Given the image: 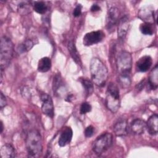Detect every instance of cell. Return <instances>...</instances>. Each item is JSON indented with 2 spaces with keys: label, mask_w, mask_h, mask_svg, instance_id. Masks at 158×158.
<instances>
[{
  "label": "cell",
  "mask_w": 158,
  "mask_h": 158,
  "mask_svg": "<svg viewBox=\"0 0 158 158\" xmlns=\"http://www.w3.org/2000/svg\"><path fill=\"white\" fill-rule=\"evenodd\" d=\"M90 73L93 83L99 86L105 85L108 78L107 69L99 59L94 57L91 59Z\"/></svg>",
  "instance_id": "cell-1"
},
{
  "label": "cell",
  "mask_w": 158,
  "mask_h": 158,
  "mask_svg": "<svg viewBox=\"0 0 158 158\" xmlns=\"http://www.w3.org/2000/svg\"><path fill=\"white\" fill-rule=\"evenodd\" d=\"M25 144L29 157H38L42 153L43 146L41 136L36 130L28 132L25 138Z\"/></svg>",
  "instance_id": "cell-2"
},
{
  "label": "cell",
  "mask_w": 158,
  "mask_h": 158,
  "mask_svg": "<svg viewBox=\"0 0 158 158\" xmlns=\"http://www.w3.org/2000/svg\"><path fill=\"white\" fill-rule=\"evenodd\" d=\"M13 52L14 45L10 39L5 36L1 37L0 48V65L1 72L9 65L13 56Z\"/></svg>",
  "instance_id": "cell-3"
},
{
  "label": "cell",
  "mask_w": 158,
  "mask_h": 158,
  "mask_svg": "<svg viewBox=\"0 0 158 158\" xmlns=\"http://www.w3.org/2000/svg\"><path fill=\"white\" fill-rule=\"evenodd\" d=\"M106 104L109 110L113 113L118 111L120 107V94L117 86L114 83H109L106 91Z\"/></svg>",
  "instance_id": "cell-4"
},
{
  "label": "cell",
  "mask_w": 158,
  "mask_h": 158,
  "mask_svg": "<svg viewBox=\"0 0 158 158\" xmlns=\"http://www.w3.org/2000/svg\"><path fill=\"white\" fill-rule=\"evenodd\" d=\"M117 69L119 74H130L132 67V57L127 51H122L116 59Z\"/></svg>",
  "instance_id": "cell-5"
},
{
  "label": "cell",
  "mask_w": 158,
  "mask_h": 158,
  "mask_svg": "<svg viewBox=\"0 0 158 158\" xmlns=\"http://www.w3.org/2000/svg\"><path fill=\"white\" fill-rule=\"evenodd\" d=\"M112 135L110 133H105L98 136L94 142L93 150L98 155H101L107 150L112 143Z\"/></svg>",
  "instance_id": "cell-6"
},
{
  "label": "cell",
  "mask_w": 158,
  "mask_h": 158,
  "mask_svg": "<svg viewBox=\"0 0 158 158\" xmlns=\"http://www.w3.org/2000/svg\"><path fill=\"white\" fill-rule=\"evenodd\" d=\"M153 7L146 6L142 7L138 13V17L144 23L153 24L156 20Z\"/></svg>",
  "instance_id": "cell-7"
},
{
  "label": "cell",
  "mask_w": 158,
  "mask_h": 158,
  "mask_svg": "<svg viewBox=\"0 0 158 158\" xmlns=\"http://www.w3.org/2000/svg\"><path fill=\"white\" fill-rule=\"evenodd\" d=\"M41 101L42 102L41 110L46 115L52 118L54 116V105L51 97L46 94L43 93L41 94Z\"/></svg>",
  "instance_id": "cell-8"
},
{
  "label": "cell",
  "mask_w": 158,
  "mask_h": 158,
  "mask_svg": "<svg viewBox=\"0 0 158 158\" xmlns=\"http://www.w3.org/2000/svg\"><path fill=\"white\" fill-rule=\"evenodd\" d=\"M104 37V33L101 31H94L87 33L83 37V43L85 46H91L101 41Z\"/></svg>",
  "instance_id": "cell-9"
},
{
  "label": "cell",
  "mask_w": 158,
  "mask_h": 158,
  "mask_svg": "<svg viewBox=\"0 0 158 158\" xmlns=\"http://www.w3.org/2000/svg\"><path fill=\"white\" fill-rule=\"evenodd\" d=\"M119 10L115 7H110L107 12L106 27L108 31L114 30V28L118 22Z\"/></svg>",
  "instance_id": "cell-10"
},
{
  "label": "cell",
  "mask_w": 158,
  "mask_h": 158,
  "mask_svg": "<svg viewBox=\"0 0 158 158\" xmlns=\"http://www.w3.org/2000/svg\"><path fill=\"white\" fill-rule=\"evenodd\" d=\"M118 23V38L120 40H123L126 36L129 27V21L128 16L124 15L122 17H121Z\"/></svg>",
  "instance_id": "cell-11"
},
{
  "label": "cell",
  "mask_w": 158,
  "mask_h": 158,
  "mask_svg": "<svg viewBox=\"0 0 158 158\" xmlns=\"http://www.w3.org/2000/svg\"><path fill=\"white\" fill-rule=\"evenodd\" d=\"M73 136V131L72 128L69 127H66L64 128L60 133V137L59 138L58 144L60 146L64 147L67 144H69L72 140Z\"/></svg>",
  "instance_id": "cell-12"
},
{
  "label": "cell",
  "mask_w": 158,
  "mask_h": 158,
  "mask_svg": "<svg viewBox=\"0 0 158 158\" xmlns=\"http://www.w3.org/2000/svg\"><path fill=\"white\" fill-rule=\"evenodd\" d=\"M146 128V123L140 118H136L133 120L130 125V130L135 135L143 134Z\"/></svg>",
  "instance_id": "cell-13"
},
{
  "label": "cell",
  "mask_w": 158,
  "mask_h": 158,
  "mask_svg": "<svg viewBox=\"0 0 158 158\" xmlns=\"http://www.w3.org/2000/svg\"><path fill=\"white\" fill-rule=\"evenodd\" d=\"M152 64V58L149 56H144L141 57L136 62V69L138 71L141 72H147Z\"/></svg>",
  "instance_id": "cell-14"
},
{
  "label": "cell",
  "mask_w": 158,
  "mask_h": 158,
  "mask_svg": "<svg viewBox=\"0 0 158 158\" xmlns=\"http://www.w3.org/2000/svg\"><path fill=\"white\" fill-rule=\"evenodd\" d=\"M114 131L117 136H123L128 133V123L125 119L119 120L114 127Z\"/></svg>",
  "instance_id": "cell-15"
},
{
  "label": "cell",
  "mask_w": 158,
  "mask_h": 158,
  "mask_svg": "<svg viewBox=\"0 0 158 158\" xmlns=\"http://www.w3.org/2000/svg\"><path fill=\"white\" fill-rule=\"evenodd\" d=\"M158 116L157 114L152 115L146 122V128L149 133L151 135H156L158 130Z\"/></svg>",
  "instance_id": "cell-16"
},
{
  "label": "cell",
  "mask_w": 158,
  "mask_h": 158,
  "mask_svg": "<svg viewBox=\"0 0 158 158\" xmlns=\"http://www.w3.org/2000/svg\"><path fill=\"white\" fill-rule=\"evenodd\" d=\"M149 86L151 89H156L157 88L158 85V67L157 65L151 70L149 79H148Z\"/></svg>",
  "instance_id": "cell-17"
},
{
  "label": "cell",
  "mask_w": 158,
  "mask_h": 158,
  "mask_svg": "<svg viewBox=\"0 0 158 158\" xmlns=\"http://www.w3.org/2000/svg\"><path fill=\"white\" fill-rule=\"evenodd\" d=\"M1 156L2 158L15 157L16 152L11 144H5L1 148Z\"/></svg>",
  "instance_id": "cell-18"
},
{
  "label": "cell",
  "mask_w": 158,
  "mask_h": 158,
  "mask_svg": "<svg viewBox=\"0 0 158 158\" xmlns=\"http://www.w3.org/2000/svg\"><path fill=\"white\" fill-rule=\"evenodd\" d=\"M51 67V61L50 58L44 57L41 58L38 64V70L40 72H46L50 70Z\"/></svg>",
  "instance_id": "cell-19"
},
{
  "label": "cell",
  "mask_w": 158,
  "mask_h": 158,
  "mask_svg": "<svg viewBox=\"0 0 158 158\" xmlns=\"http://www.w3.org/2000/svg\"><path fill=\"white\" fill-rule=\"evenodd\" d=\"M67 48H68V50H69L73 60L77 64H80V55H79V53H78L73 42L71 41H69L67 44Z\"/></svg>",
  "instance_id": "cell-20"
},
{
  "label": "cell",
  "mask_w": 158,
  "mask_h": 158,
  "mask_svg": "<svg viewBox=\"0 0 158 158\" xmlns=\"http://www.w3.org/2000/svg\"><path fill=\"white\" fill-rule=\"evenodd\" d=\"M17 10L21 15H27L31 12V5L29 1H21L17 6Z\"/></svg>",
  "instance_id": "cell-21"
},
{
  "label": "cell",
  "mask_w": 158,
  "mask_h": 158,
  "mask_svg": "<svg viewBox=\"0 0 158 158\" xmlns=\"http://www.w3.org/2000/svg\"><path fill=\"white\" fill-rule=\"evenodd\" d=\"M80 81L81 82L86 94L88 96L91 95L94 91V86H93V81L85 78H80Z\"/></svg>",
  "instance_id": "cell-22"
},
{
  "label": "cell",
  "mask_w": 158,
  "mask_h": 158,
  "mask_svg": "<svg viewBox=\"0 0 158 158\" xmlns=\"http://www.w3.org/2000/svg\"><path fill=\"white\" fill-rule=\"evenodd\" d=\"M33 7L35 12L40 14H44L48 10V6L43 1H35Z\"/></svg>",
  "instance_id": "cell-23"
},
{
  "label": "cell",
  "mask_w": 158,
  "mask_h": 158,
  "mask_svg": "<svg viewBox=\"0 0 158 158\" xmlns=\"http://www.w3.org/2000/svg\"><path fill=\"white\" fill-rule=\"evenodd\" d=\"M118 80L122 88H127L131 84V78L130 74H119Z\"/></svg>",
  "instance_id": "cell-24"
},
{
  "label": "cell",
  "mask_w": 158,
  "mask_h": 158,
  "mask_svg": "<svg viewBox=\"0 0 158 158\" xmlns=\"http://www.w3.org/2000/svg\"><path fill=\"white\" fill-rule=\"evenodd\" d=\"M139 29L141 33L145 35H152L154 32L152 24H149L147 23H144L141 24L139 27Z\"/></svg>",
  "instance_id": "cell-25"
},
{
  "label": "cell",
  "mask_w": 158,
  "mask_h": 158,
  "mask_svg": "<svg viewBox=\"0 0 158 158\" xmlns=\"http://www.w3.org/2000/svg\"><path fill=\"white\" fill-rule=\"evenodd\" d=\"M33 45H34L33 42L31 40H27L24 43H23L22 44H21L19 46V48L18 50L20 52H26V51H28L30 50Z\"/></svg>",
  "instance_id": "cell-26"
},
{
  "label": "cell",
  "mask_w": 158,
  "mask_h": 158,
  "mask_svg": "<svg viewBox=\"0 0 158 158\" xmlns=\"http://www.w3.org/2000/svg\"><path fill=\"white\" fill-rule=\"evenodd\" d=\"M91 110V106L88 102H83L80 106V112L81 114H85Z\"/></svg>",
  "instance_id": "cell-27"
},
{
  "label": "cell",
  "mask_w": 158,
  "mask_h": 158,
  "mask_svg": "<svg viewBox=\"0 0 158 158\" xmlns=\"http://www.w3.org/2000/svg\"><path fill=\"white\" fill-rule=\"evenodd\" d=\"M94 132V128L92 125H89L86 128L85 131V135L86 137L89 138L93 135Z\"/></svg>",
  "instance_id": "cell-28"
},
{
  "label": "cell",
  "mask_w": 158,
  "mask_h": 158,
  "mask_svg": "<svg viewBox=\"0 0 158 158\" xmlns=\"http://www.w3.org/2000/svg\"><path fill=\"white\" fill-rule=\"evenodd\" d=\"M81 9H82L81 6L80 4H78L73 10V15L75 17H79L81 14Z\"/></svg>",
  "instance_id": "cell-29"
},
{
  "label": "cell",
  "mask_w": 158,
  "mask_h": 158,
  "mask_svg": "<svg viewBox=\"0 0 158 158\" xmlns=\"http://www.w3.org/2000/svg\"><path fill=\"white\" fill-rule=\"evenodd\" d=\"M7 104V100L5 97V96L3 94V93H1V97H0V107L2 109L4 107H5Z\"/></svg>",
  "instance_id": "cell-30"
},
{
  "label": "cell",
  "mask_w": 158,
  "mask_h": 158,
  "mask_svg": "<svg viewBox=\"0 0 158 158\" xmlns=\"http://www.w3.org/2000/svg\"><path fill=\"white\" fill-rule=\"evenodd\" d=\"M101 10V7L98 4H93L91 7V12H97Z\"/></svg>",
  "instance_id": "cell-31"
},
{
  "label": "cell",
  "mask_w": 158,
  "mask_h": 158,
  "mask_svg": "<svg viewBox=\"0 0 158 158\" xmlns=\"http://www.w3.org/2000/svg\"><path fill=\"white\" fill-rule=\"evenodd\" d=\"M144 80H142L137 85V89H142L144 87Z\"/></svg>",
  "instance_id": "cell-32"
},
{
  "label": "cell",
  "mask_w": 158,
  "mask_h": 158,
  "mask_svg": "<svg viewBox=\"0 0 158 158\" xmlns=\"http://www.w3.org/2000/svg\"><path fill=\"white\" fill-rule=\"evenodd\" d=\"M3 128H4V127H3V123L2 122H1V133L3 131Z\"/></svg>",
  "instance_id": "cell-33"
}]
</instances>
